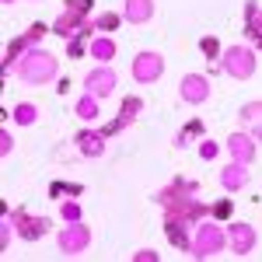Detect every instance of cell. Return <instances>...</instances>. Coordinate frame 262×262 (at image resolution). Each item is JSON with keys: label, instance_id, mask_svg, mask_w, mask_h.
<instances>
[{"label": "cell", "instance_id": "1", "mask_svg": "<svg viewBox=\"0 0 262 262\" xmlns=\"http://www.w3.org/2000/svg\"><path fill=\"white\" fill-rule=\"evenodd\" d=\"M18 74L25 84H49L56 77V56L46 49H28L18 63Z\"/></svg>", "mask_w": 262, "mask_h": 262}, {"label": "cell", "instance_id": "2", "mask_svg": "<svg viewBox=\"0 0 262 262\" xmlns=\"http://www.w3.org/2000/svg\"><path fill=\"white\" fill-rule=\"evenodd\" d=\"M224 70H227L231 77H238V81H248V77L255 74V53H252L248 46H231V49L224 53Z\"/></svg>", "mask_w": 262, "mask_h": 262}, {"label": "cell", "instance_id": "3", "mask_svg": "<svg viewBox=\"0 0 262 262\" xmlns=\"http://www.w3.org/2000/svg\"><path fill=\"white\" fill-rule=\"evenodd\" d=\"M221 248H224V234L213 224H203L200 231H196V238H192V255H196V259H210V255H217Z\"/></svg>", "mask_w": 262, "mask_h": 262}, {"label": "cell", "instance_id": "4", "mask_svg": "<svg viewBox=\"0 0 262 262\" xmlns=\"http://www.w3.org/2000/svg\"><path fill=\"white\" fill-rule=\"evenodd\" d=\"M88 242H91L88 224L70 221V224H67V231L60 234V252H67V255H81L84 248H88Z\"/></svg>", "mask_w": 262, "mask_h": 262}, {"label": "cell", "instance_id": "5", "mask_svg": "<svg viewBox=\"0 0 262 262\" xmlns=\"http://www.w3.org/2000/svg\"><path fill=\"white\" fill-rule=\"evenodd\" d=\"M161 70H164V60L158 53H140V56L133 60V77L140 84H154L161 77Z\"/></svg>", "mask_w": 262, "mask_h": 262}, {"label": "cell", "instance_id": "6", "mask_svg": "<svg viewBox=\"0 0 262 262\" xmlns=\"http://www.w3.org/2000/svg\"><path fill=\"white\" fill-rule=\"evenodd\" d=\"M179 91H182V98L189 101V105H203V101L210 98V81L200 77V74H185L182 84H179Z\"/></svg>", "mask_w": 262, "mask_h": 262}, {"label": "cell", "instance_id": "7", "mask_svg": "<svg viewBox=\"0 0 262 262\" xmlns=\"http://www.w3.org/2000/svg\"><path fill=\"white\" fill-rule=\"evenodd\" d=\"M227 242L234 248V255H248L255 248V227L252 224H231L227 227Z\"/></svg>", "mask_w": 262, "mask_h": 262}, {"label": "cell", "instance_id": "8", "mask_svg": "<svg viewBox=\"0 0 262 262\" xmlns=\"http://www.w3.org/2000/svg\"><path fill=\"white\" fill-rule=\"evenodd\" d=\"M84 88H88V95L105 98V95L116 91V74H112V70H91V74L84 77Z\"/></svg>", "mask_w": 262, "mask_h": 262}, {"label": "cell", "instance_id": "9", "mask_svg": "<svg viewBox=\"0 0 262 262\" xmlns=\"http://www.w3.org/2000/svg\"><path fill=\"white\" fill-rule=\"evenodd\" d=\"M227 154H231V161L252 164V158H255V140L248 133H234V137H227Z\"/></svg>", "mask_w": 262, "mask_h": 262}, {"label": "cell", "instance_id": "10", "mask_svg": "<svg viewBox=\"0 0 262 262\" xmlns=\"http://www.w3.org/2000/svg\"><path fill=\"white\" fill-rule=\"evenodd\" d=\"M126 21H133V25H143V21L154 18V0H126Z\"/></svg>", "mask_w": 262, "mask_h": 262}, {"label": "cell", "instance_id": "11", "mask_svg": "<svg viewBox=\"0 0 262 262\" xmlns=\"http://www.w3.org/2000/svg\"><path fill=\"white\" fill-rule=\"evenodd\" d=\"M221 182H224V189H242L245 182H248V168H245L242 161H231V168H224V175H221Z\"/></svg>", "mask_w": 262, "mask_h": 262}, {"label": "cell", "instance_id": "12", "mask_svg": "<svg viewBox=\"0 0 262 262\" xmlns=\"http://www.w3.org/2000/svg\"><path fill=\"white\" fill-rule=\"evenodd\" d=\"M245 122H248V129H252V133H255V137H259L262 140V101H252V105H245Z\"/></svg>", "mask_w": 262, "mask_h": 262}, {"label": "cell", "instance_id": "13", "mask_svg": "<svg viewBox=\"0 0 262 262\" xmlns=\"http://www.w3.org/2000/svg\"><path fill=\"white\" fill-rule=\"evenodd\" d=\"M74 112H77L84 122H95V119H98V98H95V95H84V98L77 101Z\"/></svg>", "mask_w": 262, "mask_h": 262}, {"label": "cell", "instance_id": "14", "mask_svg": "<svg viewBox=\"0 0 262 262\" xmlns=\"http://www.w3.org/2000/svg\"><path fill=\"white\" fill-rule=\"evenodd\" d=\"M77 140H81V154H88V158H98L101 150H105V143H101L98 133H81Z\"/></svg>", "mask_w": 262, "mask_h": 262}, {"label": "cell", "instance_id": "15", "mask_svg": "<svg viewBox=\"0 0 262 262\" xmlns=\"http://www.w3.org/2000/svg\"><path fill=\"white\" fill-rule=\"evenodd\" d=\"M91 56H95V60H112V56H116L112 39H95L91 42Z\"/></svg>", "mask_w": 262, "mask_h": 262}, {"label": "cell", "instance_id": "16", "mask_svg": "<svg viewBox=\"0 0 262 262\" xmlns=\"http://www.w3.org/2000/svg\"><path fill=\"white\" fill-rule=\"evenodd\" d=\"M77 11H67V14H63L60 21H56V32H60L63 39H67V35H74V32H77Z\"/></svg>", "mask_w": 262, "mask_h": 262}, {"label": "cell", "instance_id": "17", "mask_svg": "<svg viewBox=\"0 0 262 262\" xmlns=\"http://www.w3.org/2000/svg\"><path fill=\"white\" fill-rule=\"evenodd\" d=\"M14 119H18L21 126H32V122L39 119V108H35V105H28V101H25V105H18V108H14Z\"/></svg>", "mask_w": 262, "mask_h": 262}, {"label": "cell", "instance_id": "18", "mask_svg": "<svg viewBox=\"0 0 262 262\" xmlns=\"http://www.w3.org/2000/svg\"><path fill=\"white\" fill-rule=\"evenodd\" d=\"M21 234H25V238H42V234H46V221H25V227H21Z\"/></svg>", "mask_w": 262, "mask_h": 262}, {"label": "cell", "instance_id": "19", "mask_svg": "<svg viewBox=\"0 0 262 262\" xmlns=\"http://www.w3.org/2000/svg\"><path fill=\"white\" fill-rule=\"evenodd\" d=\"M63 221H81V206L77 203H63Z\"/></svg>", "mask_w": 262, "mask_h": 262}, {"label": "cell", "instance_id": "20", "mask_svg": "<svg viewBox=\"0 0 262 262\" xmlns=\"http://www.w3.org/2000/svg\"><path fill=\"white\" fill-rule=\"evenodd\" d=\"M116 25H119V18H116V14H105V18H98V28H105V32H112Z\"/></svg>", "mask_w": 262, "mask_h": 262}, {"label": "cell", "instance_id": "21", "mask_svg": "<svg viewBox=\"0 0 262 262\" xmlns=\"http://www.w3.org/2000/svg\"><path fill=\"white\" fill-rule=\"evenodd\" d=\"M168 238L175 245H185V238H182V227H175V224H168Z\"/></svg>", "mask_w": 262, "mask_h": 262}, {"label": "cell", "instance_id": "22", "mask_svg": "<svg viewBox=\"0 0 262 262\" xmlns=\"http://www.w3.org/2000/svg\"><path fill=\"white\" fill-rule=\"evenodd\" d=\"M0 154H11V133H0Z\"/></svg>", "mask_w": 262, "mask_h": 262}, {"label": "cell", "instance_id": "23", "mask_svg": "<svg viewBox=\"0 0 262 262\" xmlns=\"http://www.w3.org/2000/svg\"><path fill=\"white\" fill-rule=\"evenodd\" d=\"M200 154H203V158H213V154H217V143H210V140H206V143L200 147Z\"/></svg>", "mask_w": 262, "mask_h": 262}, {"label": "cell", "instance_id": "24", "mask_svg": "<svg viewBox=\"0 0 262 262\" xmlns=\"http://www.w3.org/2000/svg\"><path fill=\"white\" fill-rule=\"evenodd\" d=\"M42 32H46V25H32V32H28L25 39H28V42H35V39H39V35H42Z\"/></svg>", "mask_w": 262, "mask_h": 262}, {"label": "cell", "instance_id": "25", "mask_svg": "<svg viewBox=\"0 0 262 262\" xmlns=\"http://www.w3.org/2000/svg\"><path fill=\"white\" fill-rule=\"evenodd\" d=\"M203 53H206V56H213V53H217V42H213V39H203Z\"/></svg>", "mask_w": 262, "mask_h": 262}, {"label": "cell", "instance_id": "26", "mask_svg": "<svg viewBox=\"0 0 262 262\" xmlns=\"http://www.w3.org/2000/svg\"><path fill=\"white\" fill-rule=\"evenodd\" d=\"M213 213H217V217H227V213H231V203H217Z\"/></svg>", "mask_w": 262, "mask_h": 262}, {"label": "cell", "instance_id": "27", "mask_svg": "<svg viewBox=\"0 0 262 262\" xmlns=\"http://www.w3.org/2000/svg\"><path fill=\"white\" fill-rule=\"evenodd\" d=\"M137 108H140V101H137V98H129V101H126V119H129V116H133Z\"/></svg>", "mask_w": 262, "mask_h": 262}, {"label": "cell", "instance_id": "28", "mask_svg": "<svg viewBox=\"0 0 262 262\" xmlns=\"http://www.w3.org/2000/svg\"><path fill=\"white\" fill-rule=\"evenodd\" d=\"M147 259L154 262V259H158V252H137V262H147Z\"/></svg>", "mask_w": 262, "mask_h": 262}, {"label": "cell", "instance_id": "29", "mask_svg": "<svg viewBox=\"0 0 262 262\" xmlns=\"http://www.w3.org/2000/svg\"><path fill=\"white\" fill-rule=\"evenodd\" d=\"M252 35H262V18H252V28H248Z\"/></svg>", "mask_w": 262, "mask_h": 262}, {"label": "cell", "instance_id": "30", "mask_svg": "<svg viewBox=\"0 0 262 262\" xmlns=\"http://www.w3.org/2000/svg\"><path fill=\"white\" fill-rule=\"evenodd\" d=\"M88 4H91V0H70V11H84Z\"/></svg>", "mask_w": 262, "mask_h": 262}]
</instances>
